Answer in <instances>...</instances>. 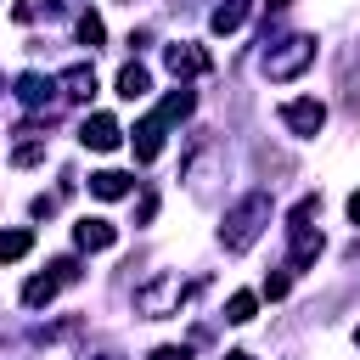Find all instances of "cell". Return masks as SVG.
<instances>
[{
    "instance_id": "6da1fadb",
    "label": "cell",
    "mask_w": 360,
    "mask_h": 360,
    "mask_svg": "<svg viewBox=\"0 0 360 360\" xmlns=\"http://www.w3.org/2000/svg\"><path fill=\"white\" fill-rule=\"evenodd\" d=\"M264 225H270V191H248V197L225 214V225H219L225 253H248V248L264 236Z\"/></svg>"
},
{
    "instance_id": "7a4b0ae2",
    "label": "cell",
    "mask_w": 360,
    "mask_h": 360,
    "mask_svg": "<svg viewBox=\"0 0 360 360\" xmlns=\"http://www.w3.org/2000/svg\"><path fill=\"white\" fill-rule=\"evenodd\" d=\"M315 214H321V197H298V202H292V214H287V242H292L287 264H292V270H309V264L321 259V248H326L321 225H309Z\"/></svg>"
},
{
    "instance_id": "3957f363",
    "label": "cell",
    "mask_w": 360,
    "mask_h": 360,
    "mask_svg": "<svg viewBox=\"0 0 360 360\" xmlns=\"http://www.w3.org/2000/svg\"><path fill=\"white\" fill-rule=\"evenodd\" d=\"M309 62H315V34H287V39H276V45L259 56V73L276 79V84H287V79H298Z\"/></svg>"
},
{
    "instance_id": "277c9868",
    "label": "cell",
    "mask_w": 360,
    "mask_h": 360,
    "mask_svg": "<svg viewBox=\"0 0 360 360\" xmlns=\"http://www.w3.org/2000/svg\"><path fill=\"white\" fill-rule=\"evenodd\" d=\"M180 298H186L180 276H152L146 287H135V309H141V315H169Z\"/></svg>"
},
{
    "instance_id": "5b68a950",
    "label": "cell",
    "mask_w": 360,
    "mask_h": 360,
    "mask_svg": "<svg viewBox=\"0 0 360 360\" xmlns=\"http://www.w3.org/2000/svg\"><path fill=\"white\" fill-rule=\"evenodd\" d=\"M281 124H287L292 135H321V124H326V107H321L315 96H298V101H281Z\"/></svg>"
},
{
    "instance_id": "8992f818",
    "label": "cell",
    "mask_w": 360,
    "mask_h": 360,
    "mask_svg": "<svg viewBox=\"0 0 360 360\" xmlns=\"http://www.w3.org/2000/svg\"><path fill=\"white\" fill-rule=\"evenodd\" d=\"M79 141H84L90 152H112V146L124 141V129H118V118H112V112H90V118L79 124Z\"/></svg>"
},
{
    "instance_id": "52a82bcc",
    "label": "cell",
    "mask_w": 360,
    "mask_h": 360,
    "mask_svg": "<svg viewBox=\"0 0 360 360\" xmlns=\"http://www.w3.org/2000/svg\"><path fill=\"white\" fill-rule=\"evenodd\" d=\"M163 62H169L174 79H197V73H208V51H197V45H169Z\"/></svg>"
},
{
    "instance_id": "ba28073f",
    "label": "cell",
    "mask_w": 360,
    "mask_h": 360,
    "mask_svg": "<svg viewBox=\"0 0 360 360\" xmlns=\"http://www.w3.org/2000/svg\"><path fill=\"white\" fill-rule=\"evenodd\" d=\"M163 129H169V124H163L158 112H146V118L135 124V135H129V141H135V158H141V163H152V158L163 152Z\"/></svg>"
},
{
    "instance_id": "9c48e42d",
    "label": "cell",
    "mask_w": 360,
    "mask_h": 360,
    "mask_svg": "<svg viewBox=\"0 0 360 360\" xmlns=\"http://www.w3.org/2000/svg\"><path fill=\"white\" fill-rule=\"evenodd\" d=\"M56 90H62L68 101H90V96H96V68H90V62H73V68L56 79Z\"/></svg>"
},
{
    "instance_id": "30bf717a",
    "label": "cell",
    "mask_w": 360,
    "mask_h": 360,
    "mask_svg": "<svg viewBox=\"0 0 360 360\" xmlns=\"http://www.w3.org/2000/svg\"><path fill=\"white\" fill-rule=\"evenodd\" d=\"M90 191H96L101 202H118V197L135 191V174H124V169H96V174H90Z\"/></svg>"
},
{
    "instance_id": "8fae6325",
    "label": "cell",
    "mask_w": 360,
    "mask_h": 360,
    "mask_svg": "<svg viewBox=\"0 0 360 360\" xmlns=\"http://www.w3.org/2000/svg\"><path fill=\"white\" fill-rule=\"evenodd\" d=\"M73 242H79L84 253H101V248L118 242V231H112L107 219H79V225H73Z\"/></svg>"
},
{
    "instance_id": "7c38bea8",
    "label": "cell",
    "mask_w": 360,
    "mask_h": 360,
    "mask_svg": "<svg viewBox=\"0 0 360 360\" xmlns=\"http://www.w3.org/2000/svg\"><path fill=\"white\" fill-rule=\"evenodd\" d=\"M146 90H152V73H146L141 62H124V68H118V96H124V101H141Z\"/></svg>"
},
{
    "instance_id": "4fadbf2b",
    "label": "cell",
    "mask_w": 360,
    "mask_h": 360,
    "mask_svg": "<svg viewBox=\"0 0 360 360\" xmlns=\"http://www.w3.org/2000/svg\"><path fill=\"white\" fill-rule=\"evenodd\" d=\"M248 6H253V0H225V6H214L208 28H214V34H236V28L248 22Z\"/></svg>"
},
{
    "instance_id": "5bb4252c",
    "label": "cell",
    "mask_w": 360,
    "mask_h": 360,
    "mask_svg": "<svg viewBox=\"0 0 360 360\" xmlns=\"http://www.w3.org/2000/svg\"><path fill=\"white\" fill-rule=\"evenodd\" d=\"M51 90H56V84H51V79H39V73H22V79H17V101H22V107H45V101H51Z\"/></svg>"
},
{
    "instance_id": "9a60e30c",
    "label": "cell",
    "mask_w": 360,
    "mask_h": 360,
    "mask_svg": "<svg viewBox=\"0 0 360 360\" xmlns=\"http://www.w3.org/2000/svg\"><path fill=\"white\" fill-rule=\"evenodd\" d=\"M56 287H62V281H56V270H51V276H28V281H22V304H28V309H39V304H51V298H56Z\"/></svg>"
},
{
    "instance_id": "2e32d148",
    "label": "cell",
    "mask_w": 360,
    "mask_h": 360,
    "mask_svg": "<svg viewBox=\"0 0 360 360\" xmlns=\"http://www.w3.org/2000/svg\"><path fill=\"white\" fill-rule=\"evenodd\" d=\"M191 107H197V96H191L186 84H180V90H169V96H163V107H158V118H163V124H174V118H186Z\"/></svg>"
},
{
    "instance_id": "e0dca14e",
    "label": "cell",
    "mask_w": 360,
    "mask_h": 360,
    "mask_svg": "<svg viewBox=\"0 0 360 360\" xmlns=\"http://www.w3.org/2000/svg\"><path fill=\"white\" fill-rule=\"evenodd\" d=\"M253 309H259V298H253V292H231V298H225V321H231V326H248V321H253Z\"/></svg>"
},
{
    "instance_id": "ac0fdd59",
    "label": "cell",
    "mask_w": 360,
    "mask_h": 360,
    "mask_svg": "<svg viewBox=\"0 0 360 360\" xmlns=\"http://www.w3.org/2000/svg\"><path fill=\"white\" fill-rule=\"evenodd\" d=\"M22 135H28V141H17V152H11V163H17V169H34V163L45 158V141H39L34 129H22Z\"/></svg>"
},
{
    "instance_id": "d6986e66",
    "label": "cell",
    "mask_w": 360,
    "mask_h": 360,
    "mask_svg": "<svg viewBox=\"0 0 360 360\" xmlns=\"http://www.w3.org/2000/svg\"><path fill=\"white\" fill-rule=\"evenodd\" d=\"M34 248V231H0V259L11 264V259H22Z\"/></svg>"
},
{
    "instance_id": "ffe728a7",
    "label": "cell",
    "mask_w": 360,
    "mask_h": 360,
    "mask_svg": "<svg viewBox=\"0 0 360 360\" xmlns=\"http://www.w3.org/2000/svg\"><path fill=\"white\" fill-rule=\"evenodd\" d=\"M101 39H107V28H101V17H96V11H84V17H79V45H90V51H96Z\"/></svg>"
},
{
    "instance_id": "44dd1931",
    "label": "cell",
    "mask_w": 360,
    "mask_h": 360,
    "mask_svg": "<svg viewBox=\"0 0 360 360\" xmlns=\"http://www.w3.org/2000/svg\"><path fill=\"white\" fill-rule=\"evenodd\" d=\"M146 360H191V349H186V343H163V349H152Z\"/></svg>"
},
{
    "instance_id": "7402d4cb",
    "label": "cell",
    "mask_w": 360,
    "mask_h": 360,
    "mask_svg": "<svg viewBox=\"0 0 360 360\" xmlns=\"http://www.w3.org/2000/svg\"><path fill=\"white\" fill-rule=\"evenodd\" d=\"M264 298H287V276H264Z\"/></svg>"
},
{
    "instance_id": "603a6c76",
    "label": "cell",
    "mask_w": 360,
    "mask_h": 360,
    "mask_svg": "<svg viewBox=\"0 0 360 360\" xmlns=\"http://www.w3.org/2000/svg\"><path fill=\"white\" fill-rule=\"evenodd\" d=\"M152 214H158V197H152V191H146V197H141V208H135V219H141V225H146V219H152Z\"/></svg>"
},
{
    "instance_id": "cb8c5ba5",
    "label": "cell",
    "mask_w": 360,
    "mask_h": 360,
    "mask_svg": "<svg viewBox=\"0 0 360 360\" xmlns=\"http://www.w3.org/2000/svg\"><path fill=\"white\" fill-rule=\"evenodd\" d=\"M349 219H354V225H360V191H354V197H349Z\"/></svg>"
},
{
    "instance_id": "d4e9b609",
    "label": "cell",
    "mask_w": 360,
    "mask_h": 360,
    "mask_svg": "<svg viewBox=\"0 0 360 360\" xmlns=\"http://www.w3.org/2000/svg\"><path fill=\"white\" fill-rule=\"evenodd\" d=\"M225 360H253V354H242V349H231V354H225Z\"/></svg>"
},
{
    "instance_id": "484cf974",
    "label": "cell",
    "mask_w": 360,
    "mask_h": 360,
    "mask_svg": "<svg viewBox=\"0 0 360 360\" xmlns=\"http://www.w3.org/2000/svg\"><path fill=\"white\" fill-rule=\"evenodd\" d=\"M270 6H276V11H281V6H292V0H270Z\"/></svg>"
},
{
    "instance_id": "4316f807",
    "label": "cell",
    "mask_w": 360,
    "mask_h": 360,
    "mask_svg": "<svg viewBox=\"0 0 360 360\" xmlns=\"http://www.w3.org/2000/svg\"><path fill=\"white\" fill-rule=\"evenodd\" d=\"M101 360H118V354H101Z\"/></svg>"
},
{
    "instance_id": "83f0119b",
    "label": "cell",
    "mask_w": 360,
    "mask_h": 360,
    "mask_svg": "<svg viewBox=\"0 0 360 360\" xmlns=\"http://www.w3.org/2000/svg\"><path fill=\"white\" fill-rule=\"evenodd\" d=\"M354 343H360V332H354Z\"/></svg>"
}]
</instances>
